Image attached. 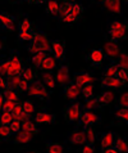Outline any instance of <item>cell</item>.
I'll list each match as a JSON object with an SVG mask.
<instances>
[{
    "label": "cell",
    "mask_w": 128,
    "mask_h": 153,
    "mask_svg": "<svg viewBox=\"0 0 128 153\" xmlns=\"http://www.w3.org/2000/svg\"><path fill=\"white\" fill-rule=\"evenodd\" d=\"M15 104H17V102L10 100V99H5V102H4V104H3L1 109H4V111H9V112H12L13 109H14Z\"/></svg>",
    "instance_id": "46"
},
{
    "label": "cell",
    "mask_w": 128,
    "mask_h": 153,
    "mask_svg": "<svg viewBox=\"0 0 128 153\" xmlns=\"http://www.w3.org/2000/svg\"><path fill=\"white\" fill-rule=\"evenodd\" d=\"M22 79L23 77L21 75H15V76L7 77V80H8V86L12 88V89H14V90H18V86H19L21 81H22Z\"/></svg>",
    "instance_id": "28"
},
{
    "label": "cell",
    "mask_w": 128,
    "mask_h": 153,
    "mask_svg": "<svg viewBox=\"0 0 128 153\" xmlns=\"http://www.w3.org/2000/svg\"><path fill=\"white\" fill-rule=\"evenodd\" d=\"M33 137H35V135L29 134V133H27V131L21 130L19 133L15 134L14 139H13V143L14 144H27L33 139Z\"/></svg>",
    "instance_id": "20"
},
{
    "label": "cell",
    "mask_w": 128,
    "mask_h": 153,
    "mask_svg": "<svg viewBox=\"0 0 128 153\" xmlns=\"http://www.w3.org/2000/svg\"><path fill=\"white\" fill-rule=\"evenodd\" d=\"M82 13H83L82 5H81V4H78V3H73V9H72V14H73L77 19H79V17L82 16Z\"/></svg>",
    "instance_id": "43"
},
{
    "label": "cell",
    "mask_w": 128,
    "mask_h": 153,
    "mask_svg": "<svg viewBox=\"0 0 128 153\" xmlns=\"http://www.w3.org/2000/svg\"><path fill=\"white\" fill-rule=\"evenodd\" d=\"M117 71H118V65L115 62H112L104 70V76H106V77H113V76H117Z\"/></svg>",
    "instance_id": "35"
},
{
    "label": "cell",
    "mask_w": 128,
    "mask_h": 153,
    "mask_svg": "<svg viewBox=\"0 0 128 153\" xmlns=\"http://www.w3.org/2000/svg\"><path fill=\"white\" fill-rule=\"evenodd\" d=\"M12 121H13L12 112L4 111V109H0V124H3V125H10Z\"/></svg>",
    "instance_id": "31"
},
{
    "label": "cell",
    "mask_w": 128,
    "mask_h": 153,
    "mask_svg": "<svg viewBox=\"0 0 128 153\" xmlns=\"http://www.w3.org/2000/svg\"><path fill=\"white\" fill-rule=\"evenodd\" d=\"M46 56H48V52H40V53H37V54H33V56H32V63L36 67H40L42 61L45 59Z\"/></svg>",
    "instance_id": "40"
},
{
    "label": "cell",
    "mask_w": 128,
    "mask_h": 153,
    "mask_svg": "<svg viewBox=\"0 0 128 153\" xmlns=\"http://www.w3.org/2000/svg\"><path fill=\"white\" fill-rule=\"evenodd\" d=\"M101 152L102 153H119V151L117 149V147H115V146L108 147V148H102Z\"/></svg>",
    "instance_id": "54"
},
{
    "label": "cell",
    "mask_w": 128,
    "mask_h": 153,
    "mask_svg": "<svg viewBox=\"0 0 128 153\" xmlns=\"http://www.w3.org/2000/svg\"><path fill=\"white\" fill-rule=\"evenodd\" d=\"M97 1H100V3H102V1H104V0H97Z\"/></svg>",
    "instance_id": "61"
},
{
    "label": "cell",
    "mask_w": 128,
    "mask_h": 153,
    "mask_svg": "<svg viewBox=\"0 0 128 153\" xmlns=\"http://www.w3.org/2000/svg\"><path fill=\"white\" fill-rule=\"evenodd\" d=\"M81 152L82 153H93V152H96V148L93 144H90V143H85L82 148H81Z\"/></svg>",
    "instance_id": "49"
},
{
    "label": "cell",
    "mask_w": 128,
    "mask_h": 153,
    "mask_svg": "<svg viewBox=\"0 0 128 153\" xmlns=\"http://www.w3.org/2000/svg\"><path fill=\"white\" fill-rule=\"evenodd\" d=\"M55 81L59 85H67L71 81V72H69V67L67 65H62L60 67H58L57 74H55Z\"/></svg>",
    "instance_id": "11"
},
{
    "label": "cell",
    "mask_w": 128,
    "mask_h": 153,
    "mask_svg": "<svg viewBox=\"0 0 128 153\" xmlns=\"http://www.w3.org/2000/svg\"><path fill=\"white\" fill-rule=\"evenodd\" d=\"M102 5L108 12H112L115 14H122V7H121V0H104Z\"/></svg>",
    "instance_id": "18"
},
{
    "label": "cell",
    "mask_w": 128,
    "mask_h": 153,
    "mask_svg": "<svg viewBox=\"0 0 128 153\" xmlns=\"http://www.w3.org/2000/svg\"><path fill=\"white\" fill-rule=\"evenodd\" d=\"M28 85H29V81H27V80H26V79H22V81H21L19 86H18V90H17V91H19V93L27 91V89H28Z\"/></svg>",
    "instance_id": "51"
},
{
    "label": "cell",
    "mask_w": 128,
    "mask_h": 153,
    "mask_svg": "<svg viewBox=\"0 0 128 153\" xmlns=\"http://www.w3.org/2000/svg\"><path fill=\"white\" fill-rule=\"evenodd\" d=\"M100 121H101L100 116L96 114L95 112H92V109H83L78 118V125L83 127L93 126V125H97Z\"/></svg>",
    "instance_id": "4"
},
{
    "label": "cell",
    "mask_w": 128,
    "mask_h": 153,
    "mask_svg": "<svg viewBox=\"0 0 128 153\" xmlns=\"http://www.w3.org/2000/svg\"><path fill=\"white\" fill-rule=\"evenodd\" d=\"M46 13L51 16H59L60 13V5H59L58 0H48L46 1Z\"/></svg>",
    "instance_id": "23"
},
{
    "label": "cell",
    "mask_w": 128,
    "mask_h": 153,
    "mask_svg": "<svg viewBox=\"0 0 128 153\" xmlns=\"http://www.w3.org/2000/svg\"><path fill=\"white\" fill-rule=\"evenodd\" d=\"M117 65H118V67H121V68L126 70L128 72V54L126 52L119 53V56L117 58Z\"/></svg>",
    "instance_id": "26"
},
{
    "label": "cell",
    "mask_w": 128,
    "mask_h": 153,
    "mask_svg": "<svg viewBox=\"0 0 128 153\" xmlns=\"http://www.w3.org/2000/svg\"><path fill=\"white\" fill-rule=\"evenodd\" d=\"M72 9H73V3H63L60 5V17L63 18V17L65 16H69L72 14Z\"/></svg>",
    "instance_id": "39"
},
{
    "label": "cell",
    "mask_w": 128,
    "mask_h": 153,
    "mask_svg": "<svg viewBox=\"0 0 128 153\" xmlns=\"http://www.w3.org/2000/svg\"><path fill=\"white\" fill-rule=\"evenodd\" d=\"M48 0H35V3L36 4H44V3H46Z\"/></svg>",
    "instance_id": "56"
},
{
    "label": "cell",
    "mask_w": 128,
    "mask_h": 153,
    "mask_svg": "<svg viewBox=\"0 0 128 153\" xmlns=\"http://www.w3.org/2000/svg\"><path fill=\"white\" fill-rule=\"evenodd\" d=\"M124 85H126V82L122 81L117 76H113V77H106V76H104V77L100 80V86L102 90H104V89H121L124 86Z\"/></svg>",
    "instance_id": "9"
},
{
    "label": "cell",
    "mask_w": 128,
    "mask_h": 153,
    "mask_svg": "<svg viewBox=\"0 0 128 153\" xmlns=\"http://www.w3.org/2000/svg\"><path fill=\"white\" fill-rule=\"evenodd\" d=\"M121 52H122V50H121V45H119L118 41H114L112 39H110L109 41H106L105 48H104V53H105V57H108L110 61L117 59Z\"/></svg>",
    "instance_id": "8"
},
{
    "label": "cell",
    "mask_w": 128,
    "mask_h": 153,
    "mask_svg": "<svg viewBox=\"0 0 128 153\" xmlns=\"http://www.w3.org/2000/svg\"><path fill=\"white\" fill-rule=\"evenodd\" d=\"M3 94L5 97V99H10V100H14V102L19 100V95H18V93H17V90H14V89H12L9 86L4 89Z\"/></svg>",
    "instance_id": "27"
},
{
    "label": "cell",
    "mask_w": 128,
    "mask_h": 153,
    "mask_svg": "<svg viewBox=\"0 0 128 153\" xmlns=\"http://www.w3.org/2000/svg\"><path fill=\"white\" fill-rule=\"evenodd\" d=\"M26 3H28V4H32V3H35V0H24Z\"/></svg>",
    "instance_id": "58"
},
{
    "label": "cell",
    "mask_w": 128,
    "mask_h": 153,
    "mask_svg": "<svg viewBox=\"0 0 128 153\" xmlns=\"http://www.w3.org/2000/svg\"><path fill=\"white\" fill-rule=\"evenodd\" d=\"M46 151H48L49 153H63L64 151H65V147L60 143H49Z\"/></svg>",
    "instance_id": "30"
},
{
    "label": "cell",
    "mask_w": 128,
    "mask_h": 153,
    "mask_svg": "<svg viewBox=\"0 0 128 153\" xmlns=\"http://www.w3.org/2000/svg\"><path fill=\"white\" fill-rule=\"evenodd\" d=\"M0 62H1V61H0Z\"/></svg>",
    "instance_id": "62"
},
{
    "label": "cell",
    "mask_w": 128,
    "mask_h": 153,
    "mask_svg": "<svg viewBox=\"0 0 128 153\" xmlns=\"http://www.w3.org/2000/svg\"><path fill=\"white\" fill-rule=\"evenodd\" d=\"M27 94L29 97L38 98V99H46L50 93L48 91V89H46V86L44 84L35 79L33 81L29 82L28 89H27Z\"/></svg>",
    "instance_id": "3"
},
{
    "label": "cell",
    "mask_w": 128,
    "mask_h": 153,
    "mask_svg": "<svg viewBox=\"0 0 128 153\" xmlns=\"http://www.w3.org/2000/svg\"><path fill=\"white\" fill-rule=\"evenodd\" d=\"M5 88H8V80L5 76L0 75V90H4Z\"/></svg>",
    "instance_id": "53"
},
{
    "label": "cell",
    "mask_w": 128,
    "mask_h": 153,
    "mask_svg": "<svg viewBox=\"0 0 128 153\" xmlns=\"http://www.w3.org/2000/svg\"><path fill=\"white\" fill-rule=\"evenodd\" d=\"M15 18L7 12H0V28L5 31H13Z\"/></svg>",
    "instance_id": "13"
},
{
    "label": "cell",
    "mask_w": 128,
    "mask_h": 153,
    "mask_svg": "<svg viewBox=\"0 0 128 153\" xmlns=\"http://www.w3.org/2000/svg\"><path fill=\"white\" fill-rule=\"evenodd\" d=\"M21 127H22L23 131H27V133L32 134V135H37L38 134V129H37V124L33 122L31 120H23L21 121Z\"/></svg>",
    "instance_id": "21"
},
{
    "label": "cell",
    "mask_w": 128,
    "mask_h": 153,
    "mask_svg": "<svg viewBox=\"0 0 128 153\" xmlns=\"http://www.w3.org/2000/svg\"><path fill=\"white\" fill-rule=\"evenodd\" d=\"M57 67H58V61L55 59L54 56H46L45 59L42 61L41 63V66L38 67L42 72H51V71H54V70H57Z\"/></svg>",
    "instance_id": "16"
},
{
    "label": "cell",
    "mask_w": 128,
    "mask_h": 153,
    "mask_svg": "<svg viewBox=\"0 0 128 153\" xmlns=\"http://www.w3.org/2000/svg\"><path fill=\"white\" fill-rule=\"evenodd\" d=\"M117 77H119L122 81H124L126 84H128V72L126 70L118 67V71H117Z\"/></svg>",
    "instance_id": "48"
},
{
    "label": "cell",
    "mask_w": 128,
    "mask_h": 153,
    "mask_svg": "<svg viewBox=\"0 0 128 153\" xmlns=\"http://www.w3.org/2000/svg\"><path fill=\"white\" fill-rule=\"evenodd\" d=\"M21 76L29 82L36 79V74H35V71H33V68H31V67H23L22 72H21Z\"/></svg>",
    "instance_id": "29"
},
{
    "label": "cell",
    "mask_w": 128,
    "mask_h": 153,
    "mask_svg": "<svg viewBox=\"0 0 128 153\" xmlns=\"http://www.w3.org/2000/svg\"><path fill=\"white\" fill-rule=\"evenodd\" d=\"M18 31H32V25L27 17L23 18L18 25Z\"/></svg>",
    "instance_id": "41"
},
{
    "label": "cell",
    "mask_w": 128,
    "mask_h": 153,
    "mask_svg": "<svg viewBox=\"0 0 128 153\" xmlns=\"http://www.w3.org/2000/svg\"><path fill=\"white\" fill-rule=\"evenodd\" d=\"M4 102H5V97H4V94H3V90H0V109H1Z\"/></svg>",
    "instance_id": "55"
},
{
    "label": "cell",
    "mask_w": 128,
    "mask_h": 153,
    "mask_svg": "<svg viewBox=\"0 0 128 153\" xmlns=\"http://www.w3.org/2000/svg\"><path fill=\"white\" fill-rule=\"evenodd\" d=\"M118 102H119V105H121V107H127L128 108V91L123 93V94L119 97Z\"/></svg>",
    "instance_id": "50"
},
{
    "label": "cell",
    "mask_w": 128,
    "mask_h": 153,
    "mask_svg": "<svg viewBox=\"0 0 128 153\" xmlns=\"http://www.w3.org/2000/svg\"><path fill=\"white\" fill-rule=\"evenodd\" d=\"M35 32L33 31H18V40L19 41H32Z\"/></svg>",
    "instance_id": "37"
},
{
    "label": "cell",
    "mask_w": 128,
    "mask_h": 153,
    "mask_svg": "<svg viewBox=\"0 0 128 153\" xmlns=\"http://www.w3.org/2000/svg\"><path fill=\"white\" fill-rule=\"evenodd\" d=\"M81 112H82V105L78 102H74V103H71L64 111V116H65L67 122L69 124H74V122H78V118L81 116Z\"/></svg>",
    "instance_id": "6"
},
{
    "label": "cell",
    "mask_w": 128,
    "mask_h": 153,
    "mask_svg": "<svg viewBox=\"0 0 128 153\" xmlns=\"http://www.w3.org/2000/svg\"><path fill=\"white\" fill-rule=\"evenodd\" d=\"M8 71H9V61L7 59V61H4V62H0V75L7 77Z\"/></svg>",
    "instance_id": "47"
},
{
    "label": "cell",
    "mask_w": 128,
    "mask_h": 153,
    "mask_svg": "<svg viewBox=\"0 0 128 153\" xmlns=\"http://www.w3.org/2000/svg\"><path fill=\"white\" fill-rule=\"evenodd\" d=\"M67 140L71 144H77V146H83L85 143H87L85 130H73L69 135H68Z\"/></svg>",
    "instance_id": "14"
},
{
    "label": "cell",
    "mask_w": 128,
    "mask_h": 153,
    "mask_svg": "<svg viewBox=\"0 0 128 153\" xmlns=\"http://www.w3.org/2000/svg\"><path fill=\"white\" fill-rule=\"evenodd\" d=\"M73 81L78 85L79 88H83L86 84H92L95 81V77L92 75L87 74V72H81V74H77L74 76V80Z\"/></svg>",
    "instance_id": "17"
},
{
    "label": "cell",
    "mask_w": 128,
    "mask_h": 153,
    "mask_svg": "<svg viewBox=\"0 0 128 153\" xmlns=\"http://www.w3.org/2000/svg\"><path fill=\"white\" fill-rule=\"evenodd\" d=\"M9 71H8L7 77H10V76H15V75H21V72L23 70V63L22 59H21L19 54L15 52H12L10 57H9Z\"/></svg>",
    "instance_id": "5"
},
{
    "label": "cell",
    "mask_w": 128,
    "mask_h": 153,
    "mask_svg": "<svg viewBox=\"0 0 128 153\" xmlns=\"http://www.w3.org/2000/svg\"><path fill=\"white\" fill-rule=\"evenodd\" d=\"M115 117L119 121H123L128 125V108L127 107H119L117 113H115Z\"/></svg>",
    "instance_id": "32"
},
{
    "label": "cell",
    "mask_w": 128,
    "mask_h": 153,
    "mask_svg": "<svg viewBox=\"0 0 128 153\" xmlns=\"http://www.w3.org/2000/svg\"><path fill=\"white\" fill-rule=\"evenodd\" d=\"M114 140H115V135L112 131H108V133H102L101 138H100V143H101V149L102 148H108L114 146Z\"/></svg>",
    "instance_id": "22"
},
{
    "label": "cell",
    "mask_w": 128,
    "mask_h": 153,
    "mask_svg": "<svg viewBox=\"0 0 128 153\" xmlns=\"http://www.w3.org/2000/svg\"><path fill=\"white\" fill-rule=\"evenodd\" d=\"M42 81H44V85L48 89H54L55 85H57L55 77L53 76L51 72H44V74H42Z\"/></svg>",
    "instance_id": "24"
},
{
    "label": "cell",
    "mask_w": 128,
    "mask_h": 153,
    "mask_svg": "<svg viewBox=\"0 0 128 153\" xmlns=\"http://www.w3.org/2000/svg\"><path fill=\"white\" fill-rule=\"evenodd\" d=\"M83 130H85V134H86L87 143L95 144V142H96V133H95V130L92 129V126H86Z\"/></svg>",
    "instance_id": "33"
},
{
    "label": "cell",
    "mask_w": 128,
    "mask_h": 153,
    "mask_svg": "<svg viewBox=\"0 0 128 153\" xmlns=\"http://www.w3.org/2000/svg\"><path fill=\"white\" fill-rule=\"evenodd\" d=\"M22 108H23V111L26 113L29 114V116H32V114L35 113V111H36V105L33 104L32 100H23L22 102Z\"/></svg>",
    "instance_id": "34"
},
{
    "label": "cell",
    "mask_w": 128,
    "mask_h": 153,
    "mask_svg": "<svg viewBox=\"0 0 128 153\" xmlns=\"http://www.w3.org/2000/svg\"><path fill=\"white\" fill-rule=\"evenodd\" d=\"M9 126H10V130L13 134H17L22 130V127H21V120H17V118H13V121L10 122Z\"/></svg>",
    "instance_id": "44"
},
{
    "label": "cell",
    "mask_w": 128,
    "mask_h": 153,
    "mask_svg": "<svg viewBox=\"0 0 128 153\" xmlns=\"http://www.w3.org/2000/svg\"><path fill=\"white\" fill-rule=\"evenodd\" d=\"M51 52L58 62H62L65 58V42L62 40H51Z\"/></svg>",
    "instance_id": "10"
},
{
    "label": "cell",
    "mask_w": 128,
    "mask_h": 153,
    "mask_svg": "<svg viewBox=\"0 0 128 153\" xmlns=\"http://www.w3.org/2000/svg\"><path fill=\"white\" fill-rule=\"evenodd\" d=\"M109 36L114 41L124 40L128 33V21H113L109 25Z\"/></svg>",
    "instance_id": "2"
},
{
    "label": "cell",
    "mask_w": 128,
    "mask_h": 153,
    "mask_svg": "<svg viewBox=\"0 0 128 153\" xmlns=\"http://www.w3.org/2000/svg\"><path fill=\"white\" fill-rule=\"evenodd\" d=\"M12 135H13V133H12L9 125L0 124V138H1L3 140H7V139H9Z\"/></svg>",
    "instance_id": "36"
},
{
    "label": "cell",
    "mask_w": 128,
    "mask_h": 153,
    "mask_svg": "<svg viewBox=\"0 0 128 153\" xmlns=\"http://www.w3.org/2000/svg\"><path fill=\"white\" fill-rule=\"evenodd\" d=\"M1 49H4V44H3V41L0 40V50H1Z\"/></svg>",
    "instance_id": "59"
},
{
    "label": "cell",
    "mask_w": 128,
    "mask_h": 153,
    "mask_svg": "<svg viewBox=\"0 0 128 153\" xmlns=\"http://www.w3.org/2000/svg\"><path fill=\"white\" fill-rule=\"evenodd\" d=\"M63 3H76V0H63Z\"/></svg>",
    "instance_id": "57"
},
{
    "label": "cell",
    "mask_w": 128,
    "mask_h": 153,
    "mask_svg": "<svg viewBox=\"0 0 128 153\" xmlns=\"http://www.w3.org/2000/svg\"><path fill=\"white\" fill-rule=\"evenodd\" d=\"M33 120L37 125L40 124H45V125H51L54 124L55 121H57V117H55V114L53 113H48V112H37L35 113V117H33Z\"/></svg>",
    "instance_id": "15"
},
{
    "label": "cell",
    "mask_w": 128,
    "mask_h": 153,
    "mask_svg": "<svg viewBox=\"0 0 128 153\" xmlns=\"http://www.w3.org/2000/svg\"><path fill=\"white\" fill-rule=\"evenodd\" d=\"M123 3H126V4H128V0H123Z\"/></svg>",
    "instance_id": "60"
},
{
    "label": "cell",
    "mask_w": 128,
    "mask_h": 153,
    "mask_svg": "<svg viewBox=\"0 0 128 153\" xmlns=\"http://www.w3.org/2000/svg\"><path fill=\"white\" fill-rule=\"evenodd\" d=\"M114 146L117 147V149H118L119 152L128 153V143H127V140L123 139L122 137H115Z\"/></svg>",
    "instance_id": "25"
},
{
    "label": "cell",
    "mask_w": 128,
    "mask_h": 153,
    "mask_svg": "<svg viewBox=\"0 0 128 153\" xmlns=\"http://www.w3.org/2000/svg\"><path fill=\"white\" fill-rule=\"evenodd\" d=\"M62 21H63L64 23H74V22H77V21H78V19H77V18H76V17H74L73 14H69V16H65V17H63V18H62Z\"/></svg>",
    "instance_id": "52"
},
{
    "label": "cell",
    "mask_w": 128,
    "mask_h": 153,
    "mask_svg": "<svg viewBox=\"0 0 128 153\" xmlns=\"http://www.w3.org/2000/svg\"><path fill=\"white\" fill-rule=\"evenodd\" d=\"M64 94L69 100H74L81 95V88L74 81H69L67 85H64Z\"/></svg>",
    "instance_id": "12"
},
{
    "label": "cell",
    "mask_w": 128,
    "mask_h": 153,
    "mask_svg": "<svg viewBox=\"0 0 128 153\" xmlns=\"http://www.w3.org/2000/svg\"><path fill=\"white\" fill-rule=\"evenodd\" d=\"M99 103H97L96 98H87V99H85V104H83V109H93L95 107H97Z\"/></svg>",
    "instance_id": "42"
},
{
    "label": "cell",
    "mask_w": 128,
    "mask_h": 153,
    "mask_svg": "<svg viewBox=\"0 0 128 153\" xmlns=\"http://www.w3.org/2000/svg\"><path fill=\"white\" fill-rule=\"evenodd\" d=\"M22 111H23V108H22V103L17 102V104H15L14 109L12 111V116H13V118H17V120H19V117H21V113H22Z\"/></svg>",
    "instance_id": "45"
},
{
    "label": "cell",
    "mask_w": 128,
    "mask_h": 153,
    "mask_svg": "<svg viewBox=\"0 0 128 153\" xmlns=\"http://www.w3.org/2000/svg\"><path fill=\"white\" fill-rule=\"evenodd\" d=\"M81 95H82L85 99L93 97V86H92V84H86L83 88H81Z\"/></svg>",
    "instance_id": "38"
},
{
    "label": "cell",
    "mask_w": 128,
    "mask_h": 153,
    "mask_svg": "<svg viewBox=\"0 0 128 153\" xmlns=\"http://www.w3.org/2000/svg\"><path fill=\"white\" fill-rule=\"evenodd\" d=\"M96 100H97V103L101 105H110L114 100V93L112 90H105V91H102L100 95L96 97Z\"/></svg>",
    "instance_id": "19"
},
{
    "label": "cell",
    "mask_w": 128,
    "mask_h": 153,
    "mask_svg": "<svg viewBox=\"0 0 128 153\" xmlns=\"http://www.w3.org/2000/svg\"><path fill=\"white\" fill-rule=\"evenodd\" d=\"M27 50L29 54H37L40 52H51V40L48 37L45 32L36 31L33 40L29 41V44L27 46Z\"/></svg>",
    "instance_id": "1"
},
{
    "label": "cell",
    "mask_w": 128,
    "mask_h": 153,
    "mask_svg": "<svg viewBox=\"0 0 128 153\" xmlns=\"http://www.w3.org/2000/svg\"><path fill=\"white\" fill-rule=\"evenodd\" d=\"M104 49H91L87 54L86 59L90 62V65L95 68H100L102 66V61H104Z\"/></svg>",
    "instance_id": "7"
}]
</instances>
